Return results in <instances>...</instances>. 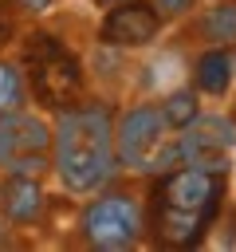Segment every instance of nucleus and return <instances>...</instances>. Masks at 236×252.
<instances>
[{"label": "nucleus", "mask_w": 236, "mask_h": 252, "mask_svg": "<svg viewBox=\"0 0 236 252\" xmlns=\"http://www.w3.org/2000/svg\"><path fill=\"white\" fill-rule=\"evenodd\" d=\"M83 240L98 252H126L142 240L146 217L134 193H102L83 209Z\"/></svg>", "instance_id": "4"}, {"label": "nucleus", "mask_w": 236, "mask_h": 252, "mask_svg": "<svg viewBox=\"0 0 236 252\" xmlns=\"http://www.w3.org/2000/svg\"><path fill=\"white\" fill-rule=\"evenodd\" d=\"M165 138H169V126H165L161 110L153 102H134L114 122V158H118V165L146 173V169H153Z\"/></svg>", "instance_id": "5"}, {"label": "nucleus", "mask_w": 236, "mask_h": 252, "mask_svg": "<svg viewBox=\"0 0 236 252\" xmlns=\"http://www.w3.org/2000/svg\"><path fill=\"white\" fill-rule=\"evenodd\" d=\"M161 12L149 0H118L98 24V39L110 47H149L161 35Z\"/></svg>", "instance_id": "7"}, {"label": "nucleus", "mask_w": 236, "mask_h": 252, "mask_svg": "<svg viewBox=\"0 0 236 252\" xmlns=\"http://www.w3.org/2000/svg\"><path fill=\"white\" fill-rule=\"evenodd\" d=\"M197 35L208 47H236V4L220 0V4L205 8V16L197 20Z\"/></svg>", "instance_id": "10"}, {"label": "nucleus", "mask_w": 236, "mask_h": 252, "mask_svg": "<svg viewBox=\"0 0 236 252\" xmlns=\"http://www.w3.org/2000/svg\"><path fill=\"white\" fill-rule=\"evenodd\" d=\"M157 110H161V118H165L169 130H185V126L201 114V91H197V87H193V91H189V87H177V91H169V94L161 98Z\"/></svg>", "instance_id": "11"}, {"label": "nucleus", "mask_w": 236, "mask_h": 252, "mask_svg": "<svg viewBox=\"0 0 236 252\" xmlns=\"http://www.w3.org/2000/svg\"><path fill=\"white\" fill-rule=\"evenodd\" d=\"M51 165V126L39 114L16 110L0 118V169L39 177Z\"/></svg>", "instance_id": "6"}, {"label": "nucleus", "mask_w": 236, "mask_h": 252, "mask_svg": "<svg viewBox=\"0 0 236 252\" xmlns=\"http://www.w3.org/2000/svg\"><path fill=\"white\" fill-rule=\"evenodd\" d=\"M232 71H236V63H232V51H228V47H205V51L197 55L193 83H197L201 94L220 98V94L232 87Z\"/></svg>", "instance_id": "9"}, {"label": "nucleus", "mask_w": 236, "mask_h": 252, "mask_svg": "<svg viewBox=\"0 0 236 252\" xmlns=\"http://www.w3.org/2000/svg\"><path fill=\"white\" fill-rule=\"evenodd\" d=\"M47 209V193L31 173H4L0 181V217L8 224H39Z\"/></svg>", "instance_id": "8"}, {"label": "nucleus", "mask_w": 236, "mask_h": 252, "mask_svg": "<svg viewBox=\"0 0 236 252\" xmlns=\"http://www.w3.org/2000/svg\"><path fill=\"white\" fill-rule=\"evenodd\" d=\"M16 4V12H24V16H43L55 0H12Z\"/></svg>", "instance_id": "14"}, {"label": "nucleus", "mask_w": 236, "mask_h": 252, "mask_svg": "<svg viewBox=\"0 0 236 252\" xmlns=\"http://www.w3.org/2000/svg\"><path fill=\"white\" fill-rule=\"evenodd\" d=\"M24 59L31 67V94L47 110H63V106L79 102V94H83V67L55 35L35 32L28 39V47H24Z\"/></svg>", "instance_id": "3"}, {"label": "nucleus", "mask_w": 236, "mask_h": 252, "mask_svg": "<svg viewBox=\"0 0 236 252\" xmlns=\"http://www.w3.org/2000/svg\"><path fill=\"white\" fill-rule=\"evenodd\" d=\"M153 8H157L161 16H185V12L193 8V0H153Z\"/></svg>", "instance_id": "13"}, {"label": "nucleus", "mask_w": 236, "mask_h": 252, "mask_svg": "<svg viewBox=\"0 0 236 252\" xmlns=\"http://www.w3.org/2000/svg\"><path fill=\"white\" fill-rule=\"evenodd\" d=\"M224 197V173L201 165H173L161 169L153 185V232L169 248H193L216 220Z\"/></svg>", "instance_id": "2"}, {"label": "nucleus", "mask_w": 236, "mask_h": 252, "mask_svg": "<svg viewBox=\"0 0 236 252\" xmlns=\"http://www.w3.org/2000/svg\"><path fill=\"white\" fill-rule=\"evenodd\" d=\"M16 110H28V75L20 63L0 59V118Z\"/></svg>", "instance_id": "12"}, {"label": "nucleus", "mask_w": 236, "mask_h": 252, "mask_svg": "<svg viewBox=\"0 0 236 252\" xmlns=\"http://www.w3.org/2000/svg\"><path fill=\"white\" fill-rule=\"evenodd\" d=\"M94 4H102V8H110V4H118V0H94Z\"/></svg>", "instance_id": "15"}, {"label": "nucleus", "mask_w": 236, "mask_h": 252, "mask_svg": "<svg viewBox=\"0 0 236 252\" xmlns=\"http://www.w3.org/2000/svg\"><path fill=\"white\" fill-rule=\"evenodd\" d=\"M114 118L102 102H71L51 126V169L67 193L87 197L114 173Z\"/></svg>", "instance_id": "1"}]
</instances>
